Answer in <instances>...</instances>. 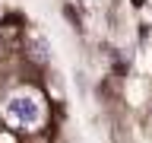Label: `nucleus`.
Wrapping results in <instances>:
<instances>
[{
	"instance_id": "obj_1",
	"label": "nucleus",
	"mask_w": 152,
	"mask_h": 143,
	"mask_svg": "<svg viewBox=\"0 0 152 143\" xmlns=\"http://www.w3.org/2000/svg\"><path fill=\"white\" fill-rule=\"evenodd\" d=\"M7 121L16 124V127H35L41 121V102H38V95L32 92H16L7 99Z\"/></svg>"
}]
</instances>
